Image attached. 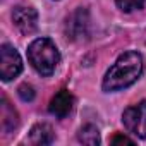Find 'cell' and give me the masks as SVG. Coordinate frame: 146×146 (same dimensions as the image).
<instances>
[{"mask_svg":"<svg viewBox=\"0 0 146 146\" xmlns=\"http://www.w3.org/2000/svg\"><path fill=\"white\" fill-rule=\"evenodd\" d=\"M141 72H143V57L137 52H125L117 58V62L105 74L103 90L105 91L124 90L137 81Z\"/></svg>","mask_w":146,"mask_h":146,"instance_id":"1","label":"cell"},{"mask_svg":"<svg viewBox=\"0 0 146 146\" xmlns=\"http://www.w3.org/2000/svg\"><path fill=\"white\" fill-rule=\"evenodd\" d=\"M12 21L23 35H29L38 26V12L33 7L19 5L12 11Z\"/></svg>","mask_w":146,"mask_h":146,"instance_id":"6","label":"cell"},{"mask_svg":"<svg viewBox=\"0 0 146 146\" xmlns=\"http://www.w3.org/2000/svg\"><path fill=\"white\" fill-rule=\"evenodd\" d=\"M65 35L72 41H83L90 36V14L86 9H76L67 17Z\"/></svg>","mask_w":146,"mask_h":146,"instance_id":"4","label":"cell"},{"mask_svg":"<svg viewBox=\"0 0 146 146\" xmlns=\"http://www.w3.org/2000/svg\"><path fill=\"white\" fill-rule=\"evenodd\" d=\"M119 143H127V144H132V141H131L129 137H125V136H115V137L112 139V144H119Z\"/></svg>","mask_w":146,"mask_h":146,"instance_id":"13","label":"cell"},{"mask_svg":"<svg viewBox=\"0 0 146 146\" xmlns=\"http://www.w3.org/2000/svg\"><path fill=\"white\" fill-rule=\"evenodd\" d=\"M23 70V60L17 50L11 45H2L0 48V76L4 81L14 79Z\"/></svg>","mask_w":146,"mask_h":146,"instance_id":"5","label":"cell"},{"mask_svg":"<svg viewBox=\"0 0 146 146\" xmlns=\"http://www.w3.org/2000/svg\"><path fill=\"white\" fill-rule=\"evenodd\" d=\"M72 105H74V96H72L67 90H60L50 102V113L55 115L57 119H64L70 113Z\"/></svg>","mask_w":146,"mask_h":146,"instance_id":"7","label":"cell"},{"mask_svg":"<svg viewBox=\"0 0 146 146\" xmlns=\"http://www.w3.org/2000/svg\"><path fill=\"white\" fill-rule=\"evenodd\" d=\"M19 120H17V112L14 110V107H11V103L7 102L5 96H2V129L4 132H11L17 127Z\"/></svg>","mask_w":146,"mask_h":146,"instance_id":"9","label":"cell"},{"mask_svg":"<svg viewBox=\"0 0 146 146\" xmlns=\"http://www.w3.org/2000/svg\"><path fill=\"white\" fill-rule=\"evenodd\" d=\"M78 139L84 144H90V146H96L100 144V132L95 125L88 124L84 127H81V131L78 132Z\"/></svg>","mask_w":146,"mask_h":146,"instance_id":"10","label":"cell"},{"mask_svg":"<svg viewBox=\"0 0 146 146\" xmlns=\"http://www.w3.org/2000/svg\"><path fill=\"white\" fill-rule=\"evenodd\" d=\"M115 2H117V7L124 12H132L144 5V0H115Z\"/></svg>","mask_w":146,"mask_h":146,"instance_id":"11","label":"cell"},{"mask_svg":"<svg viewBox=\"0 0 146 146\" xmlns=\"http://www.w3.org/2000/svg\"><path fill=\"white\" fill-rule=\"evenodd\" d=\"M53 141V131L48 124H36L29 131V143L33 144H50Z\"/></svg>","mask_w":146,"mask_h":146,"instance_id":"8","label":"cell"},{"mask_svg":"<svg viewBox=\"0 0 146 146\" xmlns=\"http://www.w3.org/2000/svg\"><path fill=\"white\" fill-rule=\"evenodd\" d=\"M19 96H21V100L23 102H31L33 98H35V90H33V86H29V84H23V86H19Z\"/></svg>","mask_w":146,"mask_h":146,"instance_id":"12","label":"cell"},{"mask_svg":"<svg viewBox=\"0 0 146 146\" xmlns=\"http://www.w3.org/2000/svg\"><path fill=\"white\" fill-rule=\"evenodd\" d=\"M28 58L41 76H50L60 62V53L50 38H38L28 46Z\"/></svg>","mask_w":146,"mask_h":146,"instance_id":"2","label":"cell"},{"mask_svg":"<svg viewBox=\"0 0 146 146\" xmlns=\"http://www.w3.org/2000/svg\"><path fill=\"white\" fill-rule=\"evenodd\" d=\"M122 122L129 132L141 139H146V102H139L137 105L125 108Z\"/></svg>","mask_w":146,"mask_h":146,"instance_id":"3","label":"cell"}]
</instances>
